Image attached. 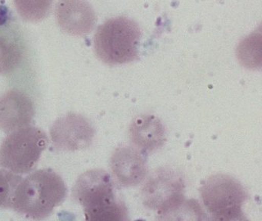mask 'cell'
<instances>
[{"instance_id":"1","label":"cell","mask_w":262,"mask_h":221,"mask_svg":"<svg viewBox=\"0 0 262 221\" xmlns=\"http://www.w3.org/2000/svg\"><path fill=\"white\" fill-rule=\"evenodd\" d=\"M67 190L63 180L56 172L39 170L20 180L13 208L32 219H45L63 202Z\"/></svg>"},{"instance_id":"2","label":"cell","mask_w":262,"mask_h":221,"mask_svg":"<svg viewBox=\"0 0 262 221\" xmlns=\"http://www.w3.org/2000/svg\"><path fill=\"white\" fill-rule=\"evenodd\" d=\"M72 196L82 206L88 220L127 219L126 207L116 201L111 176L102 169H93L82 173L75 183Z\"/></svg>"},{"instance_id":"3","label":"cell","mask_w":262,"mask_h":221,"mask_svg":"<svg viewBox=\"0 0 262 221\" xmlns=\"http://www.w3.org/2000/svg\"><path fill=\"white\" fill-rule=\"evenodd\" d=\"M140 37V29L133 20L123 16L111 18L98 28L95 52L110 65L131 62L138 58Z\"/></svg>"},{"instance_id":"4","label":"cell","mask_w":262,"mask_h":221,"mask_svg":"<svg viewBox=\"0 0 262 221\" xmlns=\"http://www.w3.org/2000/svg\"><path fill=\"white\" fill-rule=\"evenodd\" d=\"M200 193L214 220L245 219L242 207L248 194L243 186L229 175L217 173L210 176L202 184Z\"/></svg>"},{"instance_id":"5","label":"cell","mask_w":262,"mask_h":221,"mask_svg":"<svg viewBox=\"0 0 262 221\" xmlns=\"http://www.w3.org/2000/svg\"><path fill=\"white\" fill-rule=\"evenodd\" d=\"M48 145L43 130L23 127L12 132L0 146V166L14 173H27L36 167Z\"/></svg>"},{"instance_id":"6","label":"cell","mask_w":262,"mask_h":221,"mask_svg":"<svg viewBox=\"0 0 262 221\" xmlns=\"http://www.w3.org/2000/svg\"><path fill=\"white\" fill-rule=\"evenodd\" d=\"M144 205L162 216L171 215L185 203V182L182 174L170 167L155 170L142 191Z\"/></svg>"},{"instance_id":"7","label":"cell","mask_w":262,"mask_h":221,"mask_svg":"<svg viewBox=\"0 0 262 221\" xmlns=\"http://www.w3.org/2000/svg\"><path fill=\"white\" fill-rule=\"evenodd\" d=\"M95 130L83 115L70 112L58 118L50 129V138L58 149L76 151L91 145Z\"/></svg>"},{"instance_id":"8","label":"cell","mask_w":262,"mask_h":221,"mask_svg":"<svg viewBox=\"0 0 262 221\" xmlns=\"http://www.w3.org/2000/svg\"><path fill=\"white\" fill-rule=\"evenodd\" d=\"M58 25L73 36H85L94 29L96 15L85 0H59L56 7Z\"/></svg>"},{"instance_id":"9","label":"cell","mask_w":262,"mask_h":221,"mask_svg":"<svg viewBox=\"0 0 262 221\" xmlns=\"http://www.w3.org/2000/svg\"><path fill=\"white\" fill-rule=\"evenodd\" d=\"M34 115V103L24 92L10 90L0 95V130L13 132L27 127Z\"/></svg>"},{"instance_id":"10","label":"cell","mask_w":262,"mask_h":221,"mask_svg":"<svg viewBox=\"0 0 262 221\" xmlns=\"http://www.w3.org/2000/svg\"><path fill=\"white\" fill-rule=\"evenodd\" d=\"M110 167L115 179L123 187L138 185L146 175L145 160L133 147L116 149L112 156Z\"/></svg>"},{"instance_id":"11","label":"cell","mask_w":262,"mask_h":221,"mask_svg":"<svg viewBox=\"0 0 262 221\" xmlns=\"http://www.w3.org/2000/svg\"><path fill=\"white\" fill-rule=\"evenodd\" d=\"M129 138L137 148L146 152L159 150L166 141L165 127L160 120L152 115H138L129 127Z\"/></svg>"},{"instance_id":"12","label":"cell","mask_w":262,"mask_h":221,"mask_svg":"<svg viewBox=\"0 0 262 221\" xmlns=\"http://www.w3.org/2000/svg\"><path fill=\"white\" fill-rule=\"evenodd\" d=\"M13 3L24 19L39 21L48 16L53 0H13Z\"/></svg>"},{"instance_id":"13","label":"cell","mask_w":262,"mask_h":221,"mask_svg":"<svg viewBox=\"0 0 262 221\" xmlns=\"http://www.w3.org/2000/svg\"><path fill=\"white\" fill-rule=\"evenodd\" d=\"M22 52L11 40L0 36V75L11 73L19 65Z\"/></svg>"},{"instance_id":"14","label":"cell","mask_w":262,"mask_h":221,"mask_svg":"<svg viewBox=\"0 0 262 221\" xmlns=\"http://www.w3.org/2000/svg\"><path fill=\"white\" fill-rule=\"evenodd\" d=\"M21 179L13 172L0 169V208H13L15 191Z\"/></svg>"}]
</instances>
